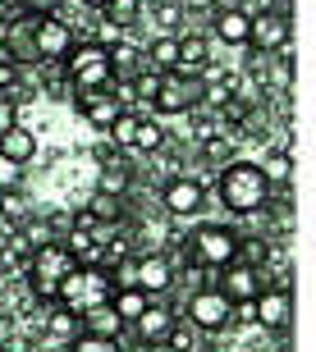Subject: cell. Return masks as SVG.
Wrapping results in <instances>:
<instances>
[{
	"label": "cell",
	"mask_w": 316,
	"mask_h": 352,
	"mask_svg": "<svg viewBox=\"0 0 316 352\" xmlns=\"http://www.w3.org/2000/svg\"><path fill=\"white\" fill-rule=\"evenodd\" d=\"M215 197L229 215H262L271 201V183L262 179L257 160H229L215 179Z\"/></svg>",
	"instance_id": "obj_1"
},
{
	"label": "cell",
	"mask_w": 316,
	"mask_h": 352,
	"mask_svg": "<svg viewBox=\"0 0 316 352\" xmlns=\"http://www.w3.org/2000/svg\"><path fill=\"white\" fill-rule=\"evenodd\" d=\"M184 252H188V265H198V270H224L229 261H238V229H229V224H198L184 238Z\"/></svg>",
	"instance_id": "obj_2"
},
{
	"label": "cell",
	"mask_w": 316,
	"mask_h": 352,
	"mask_svg": "<svg viewBox=\"0 0 316 352\" xmlns=\"http://www.w3.org/2000/svg\"><path fill=\"white\" fill-rule=\"evenodd\" d=\"M74 265H78V261L69 256L65 243H46V248H37L32 256H28V288H32V298L46 302V307H55L60 279H65Z\"/></svg>",
	"instance_id": "obj_3"
},
{
	"label": "cell",
	"mask_w": 316,
	"mask_h": 352,
	"mask_svg": "<svg viewBox=\"0 0 316 352\" xmlns=\"http://www.w3.org/2000/svg\"><path fill=\"white\" fill-rule=\"evenodd\" d=\"M96 302H110V279H105L101 265H74V270L60 279V293H55V307L83 316Z\"/></svg>",
	"instance_id": "obj_4"
},
{
	"label": "cell",
	"mask_w": 316,
	"mask_h": 352,
	"mask_svg": "<svg viewBox=\"0 0 316 352\" xmlns=\"http://www.w3.org/2000/svg\"><path fill=\"white\" fill-rule=\"evenodd\" d=\"M60 69H65L74 96H78V91H101V87H110V46H101V41H83V46L69 51V60Z\"/></svg>",
	"instance_id": "obj_5"
},
{
	"label": "cell",
	"mask_w": 316,
	"mask_h": 352,
	"mask_svg": "<svg viewBox=\"0 0 316 352\" xmlns=\"http://www.w3.org/2000/svg\"><path fill=\"white\" fill-rule=\"evenodd\" d=\"M184 325H193L198 334H224V329L234 325V302L224 298L220 288H198L193 298L184 302V316H179Z\"/></svg>",
	"instance_id": "obj_6"
},
{
	"label": "cell",
	"mask_w": 316,
	"mask_h": 352,
	"mask_svg": "<svg viewBox=\"0 0 316 352\" xmlns=\"http://www.w3.org/2000/svg\"><path fill=\"white\" fill-rule=\"evenodd\" d=\"M252 320L266 329V334H289V320H293V288H289V270L271 279V284L252 298Z\"/></svg>",
	"instance_id": "obj_7"
},
{
	"label": "cell",
	"mask_w": 316,
	"mask_h": 352,
	"mask_svg": "<svg viewBox=\"0 0 316 352\" xmlns=\"http://www.w3.org/2000/svg\"><path fill=\"white\" fill-rule=\"evenodd\" d=\"M193 105H202V78L198 74H160L156 78V96H151V110L156 115H188Z\"/></svg>",
	"instance_id": "obj_8"
},
{
	"label": "cell",
	"mask_w": 316,
	"mask_h": 352,
	"mask_svg": "<svg viewBox=\"0 0 316 352\" xmlns=\"http://www.w3.org/2000/svg\"><path fill=\"white\" fill-rule=\"evenodd\" d=\"M266 284H271V270H262V265H252V261H229L224 270H215V284L211 288H220L234 307H248Z\"/></svg>",
	"instance_id": "obj_9"
},
{
	"label": "cell",
	"mask_w": 316,
	"mask_h": 352,
	"mask_svg": "<svg viewBox=\"0 0 316 352\" xmlns=\"http://www.w3.org/2000/svg\"><path fill=\"white\" fill-rule=\"evenodd\" d=\"M32 46H37L41 65H65L69 51L78 46V37L60 14H46V19H32Z\"/></svg>",
	"instance_id": "obj_10"
},
{
	"label": "cell",
	"mask_w": 316,
	"mask_h": 352,
	"mask_svg": "<svg viewBox=\"0 0 316 352\" xmlns=\"http://www.w3.org/2000/svg\"><path fill=\"white\" fill-rule=\"evenodd\" d=\"M289 41H293V23H289V14H252L248 19V46L257 55H280V51H289Z\"/></svg>",
	"instance_id": "obj_11"
},
{
	"label": "cell",
	"mask_w": 316,
	"mask_h": 352,
	"mask_svg": "<svg viewBox=\"0 0 316 352\" xmlns=\"http://www.w3.org/2000/svg\"><path fill=\"white\" fill-rule=\"evenodd\" d=\"M133 288L147 293V298H165L174 288V261L165 252H143L133 256Z\"/></svg>",
	"instance_id": "obj_12"
},
{
	"label": "cell",
	"mask_w": 316,
	"mask_h": 352,
	"mask_svg": "<svg viewBox=\"0 0 316 352\" xmlns=\"http://www.w3.org/2000/svg\"><path fill=\"white\" fill-rule=\"evenodd\" d=\"M160 206L170 210L174 220H188V215H198V210L207 206V188H202L193 174H179V179H170L160 188Z\"/></svg>",
	"instance_id": "obj_13"
},
{
	"label": "cell",
	"mask_w": 316,
	"mask_h": 352,
	"mask_svg": "<svg viewBox=\"0 0 316 352\" xmlns=\"http://www.w3.org/2000/svg\"><path fill=\"white\" fill-rule=\"evenodd\" d=\"M174 320H179V316H174V307L165 298H151L147 302V311L138 316V320H133V339L143 343V348H151V343H165V334H170L174 329Z\"/></svg>",
	"instance_id": "obj_14"
},
{
	"label": "cell",
	"mask_w": 316,
	"mask_h": 352,
	"mask_svg": "<svg viewBox=\"0 0 316 352\" xmlns=\"http://www.w3.org/2000/svg\"><path fill=\"white\" fill-rule=\"evenodd\" d=\"M74 105L83 110V119L92 124L96 133H105L110 124H115L119 115H124V101L115 96V87H101V91H78L74 96Z\"/></svg>",
	"instance_id": "obj_15"
},
{
	"label": "cell",
	"mask_w": 316,
	"mask_h": 352,
	"mask_svg": "<svg viewBox=\"0 0 316 352\" xmlns=\"http://www.w3.org/2000/svg\"><path fill=\"white\" fill-rule=\"evenodd\" d=\"M179 74H211V37L198 28L179 37Z\"/></svg>",
	"instance_id": "obj_16"
},
{
	"label": "cell",
	"mask_w": 316,
	"mask_h": 352,
	"mask_svg": "<svg viewBox=\"0 0 316 352\" xmlns=\"http://www.w3.org/2000/svg\"><path fill=\"white\" fill-rule=\"evenodd\" d=\"M78 325L83 334H92V339H124V320L115 316V307L110 302H96V307H87V311L78 316Z\"/></svg>",
	"instance_id": "obj_17"
},
{
	"label": "cell",
	"mask_w": 316,
	"mask_h": 352,
	"mask_svg": "<svg viewBox=\"0 0 316 352\" xmlns=\"http://www.w3.org/2000/svg\"><path fill=\"white\" fill-rule=\"evenodd\" d=\"M147 69L143 46H129V41H110V82H133Z\"/></svg>",
	"instance_id": "obj_18"
},
{
	"label": "cell",
	"mask_w": 316,
	"mask_h": 352,
	"mask_svg": "<svg viewBox=\"0 0 316 352\" xmlns=\"http://www.w3.org/2000/svg\"><path fill=\"white\" fill-rule=\"evenodd\" d=\"M257 170H262V179L271 183V197L289 192V183H293V156H289V146L266 151V160H257Z\"/></svg>",
	"instance_id": "obj_19"
},
{
	"label": "cell",
	"mask_w": 316,
	"mask_h": 352,
	"mask_svg": "<svg viewBox=\"0 0 316 352\" xmlns=\"http://www.w3.org/2000/svg\"><path fill=\"white\" fill-rule=\"evenodd\" d=\"M0 156L14 160V165H28V160L37 156V133L23 129V124H14L10 133H0Z\"/></svg>",
	"instance_id": "obj_20"
},
{
	"label": "cell",
	"mask_w": 316,
	"mask_h": 352,
	"mask_svg": "<svg viewBox=\"0 0 316 352\" xmlns=\"http://www.w3.org/2000/svg\"><path fill=\"white\" fill-rule=\"evenodd\" d=\"M211 32L224 46H248V14L243 10H215L211 14Z\"/></svg>",
	"instance_id": "obj_21"
},
{
	"label": "cell",
	"mask_w": 316,
	"mask_h": 352,
	"mask_svg": "<svg viewBox=\"0 0 316 352\" xmlns=\"http://www.w3.org/2000/svg\"><path fill=\"white\" fill-rule=\"evenodd\" d=\"M143 5L147 0H105V28L110 32H133V28L143 23Z\"/></svg>",
	"instance_id": "obj_22"
},
{
	"label": "cell",
	"mask_w": 316,
	"mask_h": 352,
	"mask_svg": "<svg viewBox=\"0 0 316 352\" xmlns=\"http://www.w3.org/2000/svg\"><path fill=\"white\" fill-rule=\"evenodd\" d=\"M129 188H133V170L124 165V160H105L101 165V174H96V192H105V197H129Z\"/></svg>",
	"instance_id": "obj_23"
},
{
	"label": "cell",
	"mask_w": 316,
	"mask_h": 352,
	"mask_svg": "<svg viewBox=\"0 0 316 352\" xmlns=\"http://www.w3.org/2000/svg\"><path fill=\"white\" fill-rule=\"evenodd\" d=\"M143 60L151 74H170L179 69V37H156L151 46H143Z\"/></svg>",
	"instance_id": "obj_24"
},
{
	"label": "cell",
	"mask_w": 316,
	"mask_h": 352,
	"mask_svg": "<svg viewBox=\"0 0 316 352\" xmlns=\"http://www.w3.org/2000/svg\"><path fill=\"white\" fill-rule=\"evenodd\" d=\"M147 293H138V288H115V293H110V307H115V316L119 320H124V329L133 325V320H138V316L147 311Z\"/></svg>",
	"instance_id": "obj_25"
},
{
	"label": "cell",
	"mask_w": 316,
	"mask_h": 352,
	"mask_svg": "<svg viewBox=\"0 0 316 352\" xmlns=\"http://www.w3.org/2000/svg\"><path fill=\"white\" fill-rule=\"evenodd\" d=\"M133 151H143V156H160V151H165V129H160V119H138Z\"/></svg>",
	"instance_id": "obj_26"
},
{
	"label": "cell",
	"mask_w": 316,
	"mask_h": 352,
	"mask_svg": "<svg viewBox=\"0 0 316 352\" xmlns=\"http://www.w3.org/2000/svg\"><path fill=\"white\" fill-rule=\"evenodd\" d=\"M151 19H156L160 37H174V32L188 23V14H184V5H179V0H151Z\"/></svg>",
	"instance_id": "obj_27"
},
{
	"label": "cell",
	"mask_w": 316,
	"mask_h": 352,
	"mask_svg": "<svg viewBox=\"0 0 316 352\" xmlns=\"http://www.w3.org/2000/svg\"><path fill=\"white\" fill-rule=\"evenodd\" d=\"M124 206H129V201H119V197L92 192V201H87V210H83V215H87L92 224H119V220H124Z\"/></svg>",
	"instance_id": "obj_28"
},
{
	"label": "cell",
	"mask_w": 316,
	"mask_h": 352,
	"mask_svg": "<svg viewBox=\"0 0 316 352\" xmlns=\"http://www.w3.org/2000/svg\"><path fill=\"white\" fill-rule=\"evenodd\" d=\"M28 215H37V210H32V201H28L23 188H14V192H0V220L10 224V229H19Z\"/></svg>",
	"instance_id": "obj_29"
},
{
	"label": "cell",
	"mask_w": 316,
	"mask_h": 352,
	"mask_svg": "<svg viewBox=\"0 0 316 352\" xmlns=\"http://www.w3.org/2000/svg\"><path fill=\"white\" fill-rule=\"evenodd\" d=\"M78 334H83V325H78L74 311H65V307H51V311H46V339L69 343V339H78Z\"/></svg>",
	"instance_id": "obj_30"
},
{
	"label": "cell",
	"mask_w": 316,
	"mask_h": 352,
	"mask_svg": "<svg viewBox=\"0 0 316 352\" xmlns=\"http://www.w3.org/2000/svg\"><path fill=\"white\" fill-rule=\"evenodd\" d=\"M198 156H202V165H211V170H224L229 160H238V156H234V142H229L224 133H215V138L198 142Z\"/></svg>",
	"instance_id": "obj_31"
},
{
	"label": "cell",
	"mask_w": 316,
	"mask_h": 352,
	"mask_svg": "<svg viewBox=\"0 0 316 352\" xmlns=\"http://www.w3.org/2000/svg\"><path fill=\"white\" fill-rule=\"evenodd\" d=\"M138 119H143V115L124 110V115H119L115 124L105 129V138H110V146H115V151H133V133H138Z\"/></svg>",
	"instance_id": "obj_32"
},
{
	"label": "cell",
	"mask_w": 316,
	"mask_h": 352,
	"mask_svg": "<svg viewBox=\"0 0 316 352\" xmlns=\"http://www.w3.org/2000/svg\"><path fill=\"white\" fill-rule=\"evenodd\" d=\"M188 133H193L198 142L215 138V133H220V115H215V110H207V105H193V110H188Z\"/></svg>",
	"instance_id": "obj_33"
},
{
	"label": "cell",
	"mask_w": 316,
	"mask_h": 352,
	"mask_svg": "<svg viewBox=\"0 0 316 352\" xmlns=\"http://www.w3.org/2000/svg\"><path fill=\"white\" fill-rule=\"evenodd\" d=\"M165 348L170 352H198V329L184 325V320H174V329L165 334Z\"/></svg>",
	"instance_id": "obj_34"
},
{
	"label": "cell",
	"mask_w": 316,
	"mask_h": 352,
	"mask_svg": "<svg viewBox=\"0 0 316 352\" xmlns=\"http://www.w3.org/2000/svg\"><path fill=\"white\" fill-rule=\"evenodd\" d=\"M65 352H124V343L115 339H92V334H78V339H69Z\"/></svg>",
	"instance_id": "obj_35"
},
{
	"label": "cell",
	"mask_w": 316,
	"mask_h": 352,
	"mask_svg": "<svg viewBox=\"0 0 316 352\" xmlns=\"http://www.w3.org/2000/svg\"><path fill=\"white\" fill-rule=\"evenodd\" d=\"M14 188H23V165L0 156V192H14Z\"/></svg>",
	"instance_id": "obj_36"
},
{
	"label": "cell",
	"mask_w": 316,
	"mask_h": 352,
	"mask_svg": "<svg viewBox=\"0 0 316 352\" xmlns=\"http://www.w3.org/2000/svg\"><path fill=\"white\" fill-rule=\"evenodd\" d=\"M65 0H19V14H32V19H46V14H60Z\"/></svg>",
	"instance_id": "obj_37"
},
{
	"label": "cell",
	"mask_w": 316,
	"mask_h": 352,
	"mask_svg": "<svg viewBox=\"0 0 316 352\" xmlns=\"http://www.w3.org/2000/svg\"><path fill=\"white\" fill-rule=\"evenodd\" d=\"M14 124H19V110L10 105V96H0V133H10Z\"/></svg>",
	"instance_id": "obj_38"
},
{
	"label": "cell",
	"mask_w": 316,
	"mask_h": 352,
	"mask_svg": "<svg viewBox=\"0 0 316 352\" xmlns=\"http://www.w3.org/2000/svg\"><path fill=\"white\" fill-rule=\"evenodd\" d=\"M19 78H23V74H19V69H14L10 60H0V96H5V91H10Z\"/></svg>",
	"instance_id": "obj_39"
},
{
	"label": "cell",
	"mask_w": 316,
	"mask_h": 352,
	"mask_svg": "<svg viewBox=\"0 0 316 352\" xmlns=\"http://www.w3.org/2000/svg\"><path fill=\"white\" fill-rule=\"evenodd\" d=\"M78 5H87V10H105V0H78Z\"/></svg>",
	"instance_id": "obj_40"
},
{
	"label": "cell",
	"mask_w": 316,
	"mask_h": 352,
	"mask_svg": "<svg viewBox=\"0 0 316 352\" xmlns=\"http://www.w3.org/2000/svg\"><path fill=\"white\" fill-rule=\"evenodd\" d=\"M147 352H170V348H165V343H151V348H147Z\"/></svg>",
	"instance_id": "obj_41"
}]
</instances>
